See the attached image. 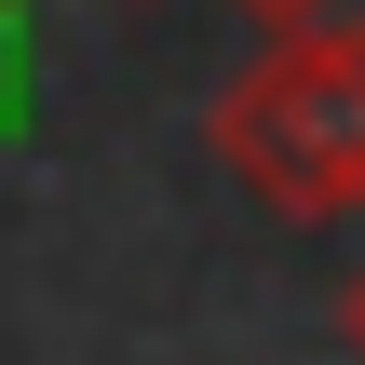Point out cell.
Returning <instances> with one entry per match:
<instances>
[{"instance_id":"6da1fadb","label":"cell","mask_w":365,"mask_h":365,"mask_svg":"<svg viewBox=\"0 0 365 365\" xmlns=\"http://www.w3.org/2000/svg\"><path fill=\"white\" fill-rule=\"evenodd\" d=\"M203 135H217V163H230L284 230L365 217V27L325 14V27L257 41V54L217 81Z\"/></svg>"},{"instance_id":"7a4b0ae2","label":"cell","mask_w":365,"mask_h":365,"mask_svg":"<svg viewBox=\"0 0 365 365\" xmlns=\"http://www.w3.org/2000/svg\"><path fill=\"white\" fill-rule=\"evenodd\" d=\"M230 14H244V27H257V41H284V27H325V14H339V0H230Z\"/></svg>"},{"instance_id":"3957f363","label":"cell","mask_w":365,"mask_h":365,"mask_svg":"<svg viewBox=\"0 0 365 365\" xmlns=\"http://www.w3.org/2000/svg\"><path fill=\"white\" fill-rule=\"evenodd\" d=\"M339 339H352V365H365V271L339 284Z\"/></svg>"}]
</instances>
